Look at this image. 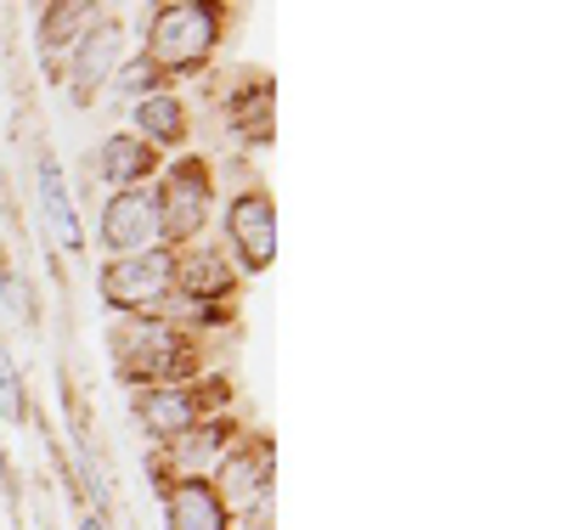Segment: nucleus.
<instances>
[{
  "mask_svg": "<svg viewBox=\"0 0 564 530\" xmlns=\"http://www.w3.org/2000/svg\"><path fill=\"white\" fill-rule=\"evenodd\" d=\"M102 350L108 367L124 390H148V383H181L209 372V350L204 339L181 333L164 316H108L102 327Z\"/></svg>",
  "mask_w": 564,
  "mask_h": 530,
  "instance_id": "f257e3e1",
  "label": "nucleus"
},
{
  "mask_svg": "<svg viewBox=\"0 0 564 530\" xmlns=\"http://www.w3.org/2000/svg\"><path fill=\"white\" fill-rule=\"evenodd\" d=\"M226 29H231V12L220 0H159V7H148L135 57H148L164 74V85L198 79L215 68Z\"/></svg>",
  "mask_w": 564,
  "mask_h": 530,
  "instance_id": "f03ea898",
  "label": "nucleus"
},
{
  "mask_svg": "<svg viewBox=\"0 0 564 530\" xmlns=\"http://www.w3.org/2000/svg\"><path fill=\"white\" fill-rule=\"evenodd\" d=\"M238 407V378L231 372H198L181 383H148V390H130V418L148 435V446H164L186 429H198L209 418H226Z\"/></svg>",
  "mask_w": 564,
  "mask_h": 530,
  "instance_id": "7ed1b4c3",
  "label": "nucleus"
},
{
  "mask_svg": "<svg viewBox=\"0 0 564 530\" xmlns=\"http://www.w3.org/2000/svg\"><path fill=\"white\" fill-rule=\"evenodd\" d=\"M153 204H159V244L164 249H198L204 231L215 220L220 186H215V164L209 153H181L164 159L159 181H153Z\"/></svg>",
  "mask_w": 564,
  "mask_h": 530,
  "instance_id": "20e7f679",
  "label": "nucleus"
},
{
  "mask_svg": "<svg viewBox=\"0 0 564 530\" xmlns=\"http://www.w3.org/2000/svg\"><path fill=\"white\" fill-rule=\"evenodd\" d=\"M209 486L226 502L238 530H271V519H276V446H271L265 429L249 423L243 435L231 441V452L209 474Z\"/></svg>",
  "mask_w": 564,
  "mask_h": 530,
  "instance_id": "39448f33",
  "label": "nucleus"
},
{
  "mask_svg": "<svg viewBox=\"0 0 564 530\" xmlns=\"http://www.w3.org/2000/svg\"><path fill=\"white\" fill-rule=\"evenodd\" d=\"M130 57V18L113 12V7H97V18L85 23V34L68 45L63 57V90L68 102L85 113L90 102H102L108 79L119 74V63Z\"/></svg>",
  "mask_w": 564,
  "mask_h": 530,
  "instance_id": "423d86ee",
  "label": "nucleus"
},
{
  "mask_svg": "<svg viewBox=\"0 0 564 530\" xmlns=\"http://www.w3.org/2000/svg\"><path fill=\"white\" fill-rule=\"evenodd\" d=\"M97 300L108 316H159L175 300V249H141L97 266Z\"/></svg>",
  "mask_w": 564,
  "mask_h": 530,
  "instance_id": "0eeeda50",
  "label": "nucleus"
},
{
  "mask_svg": "<svg viewBox=\"0 0 564 530\" xmlns=\"http://www.w3.org/2000/svg\"><path fill=\"white\" fill-rule=\"evenodd\" d=\"M220 249L238 266V277H265L276 266V198H271V186L249 181L238 192H226Z\"/></svg>",
  "mask_w": 564,
  "mask_h": 530,
  "instance_id": "6e6552de",
  "label": "nucleus"
},
{
  "mask_svg": "<svg viewBox=\"0 0 564 530\" xmlns=\"http://www.w3.org/2000/svg\"><path fill=\"white\" fill-rule=\"evenodd\" d=\"M243 429H249V423H243L238 412H226V418H209V423H198V429H186V435L153 446V452H148L153 491H159V486H181V479H209Z\"/></svg>",
  "mask_w": 564,
  "mask_h": 530,
  "instance_id": "1a4fd4ad",
  "label": "nucleus"
},
{
  "mask_svg": "<svg viewBox=\"0 0 564 530\" xmlns=\"http://www.w3.org/2000/svg\"><path fill=\"white\" fill-rule=\"evenodd\" d=\"M220 130L231 148L265 153L276 136V79L265 68H238L231 85L220 90Z\"/></svg>",
  "mask_w": 564,
  "mask_h": 530,
  "instance_id": "9d476101",
  "label": "nucleus"
},
{
  "mask_svg": "<svg viewBox=\"0 0 564 530\" xmlns=\"http://www.w3.org/2000/svg\"><path fill=\"white\" fill-rule=\"evenodd\" d=\"M97 249H102V260H124V255H141V249H159L153 186L108 192L102 209H97Z\"/></svg>",
  "mask_w": 564,
  "mask_h": 530,
  "instance_id": "9b49d317",
  "label": "nucleus"
},
{
  "mask_svg": "<svg viewBox=\"0 0 564 530\" xmlns=\"http://www.w3.org/2000/svg\"><path fill=\"white\" fill-rule=\"evenodd\" d=\"M34 198H40V231L63 260H85V220L74 204V186L63 175V159L52 148L34 153Z\"/></svg>",
  "mask_w": 564,
  "mask_h": 530,
  "instance_id": "f8f14e48",
  "label": "nucleus"
},
{
  "mask_svg": "<svg viewBox=\"0 0 564 530\" xmlns=\"http://www.w3.org/2000/svg\"><path fill=\"white\" fill-rule=\"evenodd\" d=\"M130 136H141L148 148L164 159V153H186V141H193V102L170 85V90H153V96H141V102L124 113Z\"/></svg>",
  "mask_w": 564,
  "mask_h": 530,
  "instance_id": "ddd939ff",
  "label": "nucleus"
},
{
  "mask_svg": "<svg viewBox=\"0 0 564 530\" xmlns=\"http://www.w3.org/2000/svg\"><path fill=\"white\" fill-rule=\"evenodd\" d=\"M243 277L226 260V249H181L175 255V300H209V305H238Z\"/></svg>",
  "mask_w": 564,
  "mask_h": 530,
  "instance_id": "4468645a",
  "label": "nucleus"
},
{
  "mask_svg": "<svg viewBox=\"0 0 564 530\" xmlns=\"http://www.w3.org/2000/svg\"><path fill=\"white\" fill-rule=\"evenodd\" d=\"M159 170H164V159H159L141 136H130V130H108V136L97 141V153H90V175H97L108 192L153 186Z\"/></svg>",
  "mask_w": 564,
  "mask_h": 530,
  "instance_id": "2eb2a0df",
  "label": "nucleus"
},
{
  "mask_svg": "<svg viewBox=\"0 0 564 530\" xmlns=\"http://www.w3.org/2000/svg\"><path fill=\"white\" fill-rule=\"evenodd\" d=\"M159 519L164 530H238L215 497L209 479H181V486H159Z\"/></svg>",
  "mask_w": 564,
  "mask_h": 530,
  "instance_id": "dca6fc26",
  "label": "nucleus"
},
{
  "mask_svg": "<svg viewBox=\"0 0 564 530\" xmlns=\"http://www.w3.org/2000/svg\"><path fill=\"white\" fill-rule=\"evenodd\" d=\"M97 18V0H45L34 12V45H40V63H63L68 45L85 34V23Z\"/></svg>",
  "mask_w": 564,
  "mask_h": 530,
  "instance_id": "f3484780",
  "label": "nucleus"
},
{
  "mask_svg": "<svg viewBox=\"0 0 564 530\" xmlns=\"http://www.w3.org/2000/svg\"><path fill=\"white\" fill-rule=\"evenodd\" d=\"M0 311H7L23 333H40V300H34V282L18 271V260L0 244Z\"/></svg>",
  "mask_w": 564,
  "mask_h": 530,
  "instance_id": "a211bd4d",
  "label": "nucleus"
},
{
  "mask_svg": "<svg viewBox=\"0 0 564 530\" xmlns=\"http://www.w3.org/2000/svg\"><path fill=\"white\" fill-rule=\"evenodd\" d=\"M153 90H170V85H164V74H159L148 57H124L102 96H113V108H119V113H130V108L141 102V96H153Z\"/></svg>",
  "mask_w": 564,
  "mask_h": 530,
  "instance_id": "6ab92c4d",
  "label": "nucleus"
},
{
  "mask_svg": "<svg viewBox=\"0 0 564 530\" xmlns=\"http://www.w3.org/2000/svg\"><path fill=\"white\" fill-rule=\"evenodd\" d=\"M0 418H7L12 429L29 423V390H23V367L7 345V333H0Z\"/></svg>",
  "mask_w": 564,
  "mask_h": 530,
  "instance_id": "aec40b11",
  "label": "nucleus"
},
{
  "mask_svg": "<svg viewBox=\"0 0 564 530\" xmlns=\"http://www.w3.org/2000/svg\"><path fill=\"white\" fill-rule=\"evenodd\" d=\"M74 530H113V524H108V513H90V508H85V513L74 519Z\"/></svg>",
  "mask_w": 564,
  "mask_h": 530,
  "instance_id": "412c9836",
  "label": "nucleus"
}]
</instances>
